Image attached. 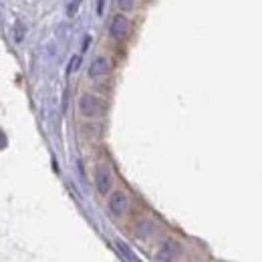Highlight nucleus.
<instances>
[{
  "label": "nucleus",
  "mask_w": 262,
  "mask_h": 262,
  "mask_svg": "<svg viewBox=\"0 0 262 262\" xmlns=\"http://www.w3.org/2000/svg\"><path fill=\"white\" fill-rule=\"evenodd\" d=\"M107 208H109V212H111L115 218L125 216L127 210H129V198H127V194H125L123 190H113V192H109Z\"/></svg>",
  "instance_id": "nucleus-1"
},
{
  "label": "nucleus",
  "mask_w": 262,
  "mask_h": 262,
  "mask_svg": "<svg viewBox=\"0 0 262 262\" xmlns=\"http://www.w3.org/2000/svg\"><path fill=\"white\" fill-rule=\"evenodd\" d=\"M182 252H184V246L180 244V240H176V238H165V240L159 244L156 256H157V260H161V262H171V260H176Z\"/></svg>",
  "instance_id": "nucleus-2"
},
{
  "label": "nucleus",
  "mask_w": 262,
  "mask_h": 262,
  "mask_svg": "<svg viewBox=\"0 0 262 262\" xmlns=\"http://www.w3.org/2000/svg\"><path fill=\"white\" fill-rule=\"evenodd\" d=\"M103 109V103L97 95L93 93H83L81 99H79V111L85 115V117H97Z\"/></svg>",
  "instance_id": "nucleus-3"
},
{
  "label": "nucleus",
  "mask_w": 262,
  "mask_h": 262,
  "mask_svg": "<svg viewBox=\"0 0 262 262\" xmlns=\"http://www.w3.org/2000/svg\"><path fill=\"white\" fill-rule=\"evenodd\" d=\"M109 35H111V39H115V41H125V39L129 37V20H127L123 14L111 16Z\"/></svg>",
  "instance_id": "nucleus-4"
},
{
  "label": "nucleus",
  "mask_w": 262,
  "mask_h": 262,
  "mask_svg": "<svg viewBox=\"0 0 262 262\" xmlns=\"http://www.w3.org/2000/svg\"><path fill=\"white\" fill-rule=\"evenodd\" d=\"M95 186H97L99 194H103V196H107L113 188V173L105 163L97 165V169H95Z\"/></svg>",
  "instance_id": "nucleus-5"
},
{
  "label": "nucleus",
  "mask_w": 262,
  "mask_h": 262,
  "mask_svg": "<svg viewBox=\"0 0 262 262\" xmlns=\"http://www.w3.org/2000/svg\"><path fill=\"white\" fill-rule=\"evenodd\" d=\"M109 71H111V63H109V59H107L105 54H99V56H95V59L91 61L87 75H89L91 79H99V77H105Z\"/></svg>",
  "instance_id": "nucleus-6"
},
{
  "label": "nucleus",
  "mask_w": 262,
  "mask_h": 262,
  "mask_svg": "<svg viewBox=\"0 0 262 262\" xmlns=\"http://www.w3.org/2000/svg\"><path fill=\"white\" fill-rule=\"evenodd\" d=\"M117 6L121 10H133L135 8V0H117Z\"/></svg>",
  "instance_id": "nucleus-7"
},
{
  "label": "nucleus",
  "mask_w": 262,
  "mask_h": 262,
  "mask_svg": "<svg viewBox=\"0 0 262 262\" xmlns=\"http://www.w3.org/2000/svg\"><path fill=\"white\" fill-rule=\"evenodd\" d=\"M79 4H81V0H71V4H69V8H67L69 16H73V14L79 10Z\"/></svg>",
  "instance_id": "nucleus-8"
},
{
  "label": "nucleus",
  "mask_w": 262,
  "mask_h": 262,
  "mask_svg": "<svg viewBox=\"0 0 262 262\" xmlns=\"http://www.w3.org/2000/svg\"><path fill=\"white\" fill-rule=\"evenodd\" d=\"M79 65H81V56H73V59H71V65H69V73L77 71V69H79Z\"/></svg>",
  "instance_id": "nucleus-9"
}]
</instances>
